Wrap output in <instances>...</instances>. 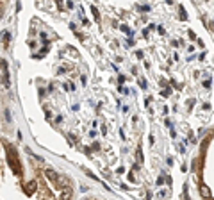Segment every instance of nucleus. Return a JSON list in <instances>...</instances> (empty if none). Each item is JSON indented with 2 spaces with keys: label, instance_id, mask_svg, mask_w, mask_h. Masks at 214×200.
Wrapping results in <instances>:
<instances>
[{
  "label": "nucleus",
  "instance_id": "4",
  "mask_svg": "<svg viewBox=\"0 0 214 200\" xmlns=\"http://www.w3.org/2000/svg\"><path fill=\"white\" fill-rule=\"evenodd\" d=\"M200 195H202L203 198H209V197H211L209 188H205V186H200Z\"/></svg>",
  "mask_w": 214,
  "mask_h": 200
},
{
  "label": "nucleus",
  "instance_id": "5",
  "mask_svg": "<svg viewBox=\"0 0 214 200\" xmlns=\"http://www.w3.org/2000/svg\"><path fill=\"white\" fill-rule=\"evenodd\" d=\"M70 197H71V189H70V188H66V189L61 193V198H64V200H66V198H70Z\"/></svg>",
  "mask_w": 214,
  "mask_h": 200
},
{
  "label": "nucleus",
  "instance_id": "6",
  "mask_svg": "<svg viewBox=\"0 0 214 200\" xmlns=\"http://www.w3.org/2000/svg\"><path fill=\"white\" fill-rule=\"evenodd\" d=\"M2 38H4V45L7 46V45H9V39H11V34H9V32H4Z\"/></svg>",
  "mask_w": 214,
  "mask_h": 200
},
{
  "label": "nucleus",
  "instance_id": "3",
  "mask_svg": "<svg viewBox=\"0 0 214 200\" xmlns=\"http://www.w3.org/2000/svg\"><path fill=\"white\" fill-rule=\"evenodd\" d=\"M34 191H36V182H34V181H30L29 184L25 186V193H27V195H32Z\"/></svg>",
  "mask_w": 214,
  "mask_h": 200
},
{
  "label": "nucleus",
  "instance_id": "9",
  "mask_svg": "<svg viewBox=\"0 0 214 200\" xmlns=\"http://www.w3.org/2000/svg\"><path fill=\"white\" fill-rule=\"evenodd\" d=\"M4 113H5V115H4V116H5V120H7V122H11V115H9V111H7V109H5Z\"/></svg>",
  "mask_w": 214,
  "mask_h": 200
},
{
  "label": "nucleus",
  "instance_id": "7",
  "mask_svg": "<svg viewBox=\"0 0 214 200\" xmlns=\"http://www.w3.org/2000/svg\"><path fill=\"white\" fill-rule=\"evenodd\" d=\"M91 13H93V16H95V20H98L100 16H98V11H96V7H91Z\"/></svg>",
  "mask_w": 214,
  "mask_h": 200
},
{
  "label": "nucleus",
  "instance_id": "8",
  "mask_svg": "<svg viewBox=\"0 0 214 200\" xmlns=\"http://www.w3.org/2000/svg\"><path fill=\"white\" fill-rule=\"evenodd\" d=\"M137 161L143 163V154H141V148H137Z\"/></svg>",
  "mask_w": 214,
  "mask_h": 200
},
{
  "label": "nucleus",
  "instance_id": "1",
  "mask_svg": "<svg viewBox=\"0 0 214 200\" xmlns=\"http://www.w3.org/2000/svg\"><path fill=\"white\" fill-rule=\"evenodd\" d=\"M7 164L13 168V172L16 173H20V164H18V161H16V150L13 148V146H9V156H7Z\"/></svg>",
  "mask_w": 214,
  "mask_h": 200
},
{
  "label": "nucleus",
  "instance_id": "2",
  "mask_svg": "<svg viewBox=\"0 0 214 200\" xmlns=\"http://www.w3.org/2000/svg\"><path fill=\"white\" fill-rule=\"evenodd\" d=\"M45 175H46V179H50L52 182H59V177H57V173L54 172L52 168H46V170H45Z\"/></svg>",
  "mask_w": 214,
  "mask_h": 200
}]
</instances>
